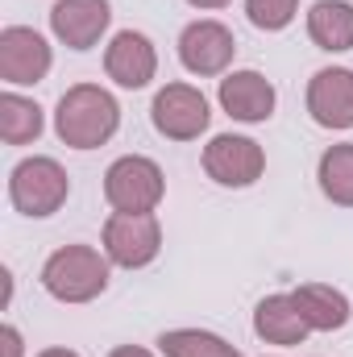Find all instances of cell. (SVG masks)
I'll return each instance as SVG.
<instances>
[{
  "mask_svg": "<svg viewBox=\"0 0 353 357\" xmlns=\"http://www.w3.org/2000/svg\"><path fill=\"white\" fill-rule=\"evenodd\" d=\"M38 357H80L75 349H63V345H50V349H42Z\"/></svg>",
  "mask_w": 353,
  "mask_h": 357,
  "instance_id": "23",
  "label": "cell"
},
{
  "mask_svg": "<svg viewBox=\"0 0 353 357\" xmlns=\"http://www.w3.org/2000/svg\"><path fill=\"white\" fill-rule=\"evenodd\" d=\"M254 333L262 337L266 345L291 349V345H303L312 328L303 324V316H299V307H295V299L287 291V295H266L262 303L254 307Z\"/></svg>",
  "mask_w": 353,
  "mask_h": 357,
  "instance_id": "15",
  "label": "cell"
},
{
  "mask_svg": "<svg viewBox=\"0 0 353 357\" xmlns=\"http://www.w3.org/2000/svg\"><path fill=\"white\" fill-rule=\"evenodd\" d=\"M71 195V178L63 171L59 158H46V154H33V158H21L13 171H8V199L21 216H54Z\"/></svg>",
  "mask_w": 353,
  "mask_h": 357,
  "instance_id": "3",
  "label": "cell"
},
{
  "mask_svg": "<svg viewBox=\"0 0 353 357\" xmlns=\"http://www.w3.org/2000/svg\"><path fill=\"white\" fill-rule=\"evenodd\" d=\"M220 108L241 121V125H262L274 116V104H278V91L266 79L262 71H229L220 79V91H216Z\"/></svg>",
  "mask_w": 353,
  "mask_h": 357,
  "instance_id": "13",
  "label": "cell"
},
{
  "mask_svg": "<svg viewBox=\"0 0 353 357\" xmlns=\"http://www.w3.org/2000/svg\"><path fill=\"white\" fill-rule=\"evenodd\" d=\"M204 175L220 187H254L266 175V150L254 137L216 133L204 146Z\"/></svg>",
  "mask_w": 353,
  "mask_h": 357,
  "instance_id": "9",
  "label": "cell"
},
{
  "mask_svg": "<svg viewBox=\"0 0 353 357\" xmlns=\"http://www.w3.org/2000/svg\"><path fill=\"white\" fill-rule=\"evenodd\" d=\"M104 75L125 91H142L158 75V50L142 29H121L104 46Z\"/></svg>",
  "mask_w": 353,
  "mask_h": 357,
  "instance_id": "10",
  "label": "cell"
},
{
  "mask_svg": "<svg viewBox=\"0 0 353 357\" xmlns=\"http://www.w3.org/2000/svg\"><path fill=\"white\" fill-rule=\"evenodd\" d=\"M104 254L121 270H142L163 254V225L154 212H112L104 220Z\"/></svg>",
  "mask_w": 353,
  "mask_h": 357,
  "instance_id": "5",
  "label": "cell"
},
{
  "mask_svg": "<svg viewBox=\"0 0 353 357\" xmlns=\"http://www.w3.org/2000/svg\"><path fill=\"white\" fill-rule=\"evenodd\" d=\"M158 354L163 357H241L237 345H229L225 337L208 333V328H171L158 337Z\"/></svg>",
  "mask_w": 353,
  "mask_h": 357,
  "instance_id": "19",
  "label": "cell"
},
{
  "mask_svg": "<svg viewBox=\"0 0 353 357\" xmlns=\"http://www.w3.org/2000/svg\"><path fill=\"white\" fill-rule=\"evenodd\" d=\"M291 299H295V307H299V316H303V324L312 333H337V328L350 324L353 316L350 295L329 287V282H299L291 291Z\"/></svg>",
  "mask_w": 353,
  "mask_h": 357,
  "instance_id": "14",
  "label": "cell"
},
{
  "mask_svg": "<svg viewBox=\"0 0 353 357\" xmlns=\"http://www.w3.org/2000/svg\"><path fill=\"white\" fill-rule=\"evenodd\" d=\"M191 8H225V4H233V0H187Z\"/></svg>",
  "mask_w": 353,
  "mask_h": 357,
  "instance_id": "24",
  "label": "cell"
},
{
  "mask_svg": "<svg viewBox=\"0 0 353 357\" xmlns=\"http://www.w3.org/2000/svg\"><path fill=\"white\" fill-rule=\"evenodd\" d=\"M308 38L329 54L353 50V4L350 0H316L308 8Z\"/></svg>",
  "mask_w": 353,
  "mask_h": 357,
  "instance_id": "16",
  "label": "cell"
},
{
  "mask_svg": "<svg viewBox=\"0 0 353 357\" xmlns=\"http://www.w3.org/2000/svg\"><path fill=\"white\" fill-rule=\"evenodd\" d=\"M295 13H299V0H246V17H250V25L262 29V33L287 29V25L295 21Z\"/></svg>",
  "mask_w": 353,
  "mask_h": 357,
  "instance_id": "20",
  "label": "cell"
},
{
  "mask_svg": "<svg viewBox=\"0 0 353 357\" xmlns=\"http://www.w3.org/2000/svg\"><path fill=\"white\" fill-rule=\"evenodd\" d=\"M150 121H154V129L167 142H195L200 133H208L212 108H208V96L200 88H191V84H167V88L154 91Z\"/></svg>",
  "mask_w": 353,
  "mask_h": 357,
  "instance_id": "7",
  "label": "cell"
},
{
  "mask_svg": "<svg viewBox=\"0 0 353 357\" xmlns=\"http://www.w3.org/2000/svg\"><path fill=\"white\" fill-rule=\"evenodd\" d=\"M108 357H154V354H150V349H142V345H117Z\"/></svg>",
  "mask_w": 353,
  "mask_h": 357,
  "instance_id": "22",
  "label": "cell"
},
{
  "mask_svg": "<svg viewBox=\"0 0 353 357\" xmlns=\"http://www.w3.org/2000/svg\"><path fill=\"white\" fill-rule=\"evenodd\" d=\"M167 195V175L146 154H125L104 171V199L112 212H154Z\"/></svg>",
  "mask_w": 353,
  "mask_h": 357,
  "instance_id": "4",
  "label": "cell"
},
{
  "mask_svg": "<svg viewBox=\"0 0 353 357\" xmlns=\"http://www.w3.org/2000/svg\"><path fill=\"white\" fill-rule=\"evenodd\" d=\"M308 116L320 129H353V71L320 67L308 79Z\"/></svg>",
  "mask_w": 353,
  "mask_h": 357,
  "instance_id": "12",
  "label": "cell"
},
{
  "mask_svg": "<svg viewBox=\"0 0 353 357\" xmlns=\"http://www.w3.org/2000/svg\"><path fill=\"white\" fill-rule=\"evenodd\" d=\"M316 178L324 199H333L337 208H353V142L329 146L316 162Z\"/></svg>",
  "mask_w": 353,
  "mask_h": 357,
  "instance_id": "18",
  "label": "cell"
},
{
  "mask_svg": "<svg viewBox=\"0 0 353 357\" xmlns=\"http://www.w3.org/2000/svg\"><path fill=\"white\" fill-rule=\"evenodd\" d=\"M121 129V104L100 84H75L54 104V133L71 150H96Z\"/></svg>",
  "mask_w": 353,
  "mask_h": 357,
  "instance_id": "1",
  "label": "cell"
},
{
  "mask_svg": "<svg viewBox=\"0 0 353 357\" xmlns=\"http://www.w3.org/2000/svg\"><path fill=\"white\" fill-rule=\"evenodd\" d=\"M42 129H46V116H42L38 100L17 96V91L0 96V137L8 146H29L42 137Z\"/></svg>",
  "mask_w": 353,
  "mask_h": 357,
  "instance_id": "17",
  "label": "cell"
},
{
  "mask_svg": "<svg viewBox=\"0 0 353 357\" xmlns=\"http://www.w3.org/2000/svg\"><path fill=\"white\" fill-rule=\"evenodd\" d=\"M237 59V38L225 21L216 17H200L191 25H183L179 33V63L183 71L200 75V79H212V75H229Z\"/></svg>",
  "mask_w": 353,
  "mask_h": 357,
  "instance_id": "6",
  "label": "cell"
},
{
  "mask_svg": "<svg viewBox=\"0 0 353 357\" xmlns=\"http://www.w3.org/2000/svg\"><path fill=\"white\" fill-rule=\"evenodd\" d=\"M54 50L50 42L29 25H4L0 29V79L8 88H33L50 75Z\"/></svg>",
  "mask_w": 353,
  "mask_h": 357,
  "instance_id": "8",
  "label": "cell"
},
{
  "mask_svg": "<svg viewBox=\"0 0 353 357\" xmlns=\"http://www.w3.org/2000/svg\"><path fill=\"white\" fill-rule=\"evenodd\" d=\"M112 262L96 245H63L46 258L42 266V287L59 303H91L108 291Z\"/></svg>",
  "mask_w": 353,
  "mask_h": 357,
  "instance_id": "2",
  "label": "cell"
},
{
  "mask_svg": "<svg viewBox=\"0 0 353 357\" xmlns=\"http://www.w3.org/2000/svg\"><path fill=\"white\" fill-rule=\"evenodd\" d=\"M0 349H4V357H25V341H21V333L13 324L0 328Z\"/></svg>",
  "mask_w": 353,
  "mask_h": 357,
  "instance_id": "21",
  "label": "cell"
},
{
  "mask_svg": "<svg viewBox=\"0 0 353 357\" xmlns=\"http://www.w3.org/2000/svg\"><path fill=\"white\" fill-rule=\"evenodd\" d=\"M112 25V4L108 0H59L50 8V33L67 50H91Z\"/></svg>",
  "mask_w": 353,
  "mask_h": 357,
  "instance_id": "11",
  "label": "cell"
}]
</instances>
